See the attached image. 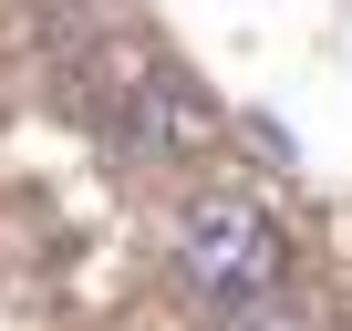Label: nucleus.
I'll return each instance as SVG.
<instances>
[{"label":"nucleus","instance_id":"nucleus-2","mask_svg":"<svg viewBox=\"0 0 352 331\" xmlns=\"http://www.w3.org/2000/svg\"><path fill=\"white\" fill-rule=\"evenodd\" d=\"M218 331H300V310H290V300H249V310H228Z\"/></svg>","mask_w":352,"mask_h":331},{"label":"nucleus","instance_id":"nucleus-1","mask_svg":"<svg viewBox=\"0 0 352 331\" xmlns=\"http://www.w3.org/2000/svg\"><path fill=\"white\" fill-rule=\"evenodd\" d=\"M176 269H187V290L228 321V310H249V300H280V279H290V238H280V218L259 207V197H197L187 207V228H176Z\"/></svg>","mask_w":352,"mask_h":331}]
</instances>
